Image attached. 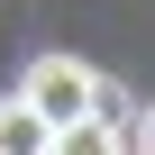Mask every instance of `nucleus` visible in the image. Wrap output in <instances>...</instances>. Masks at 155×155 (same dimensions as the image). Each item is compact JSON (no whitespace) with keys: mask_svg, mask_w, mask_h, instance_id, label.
I'll return each instance as SVG.
<instances>
[{"mask_svg":"<svg viewBox=\"0 0 155 155\" xmlns=\"http://www.w3.org/2000/svg\"><path fill=\"white\" fill-rule=\"evenodd\" d=\"M28 119L46 128V137H64V128H82V119H101V73L91 64H73V55H46L37 73H28Z\"/></svg>","mask_w":155,"mask_h":155,"instance_id":"obj_1","label":"nucleus"},{"mask_svg":"<svg viewBox=\"0 0 155 155\" xmlns=\"http://www.w3.org/2000/svg\"><path fill=\"white\" fill-rule=\"evenodd\" d=\"M0 155H46V128L28 119V101H0Z\"/></svg>","mask_w":155,"mask_h":155,"instance_id":"obj_2","label":"nucleus"}]
</instances>
